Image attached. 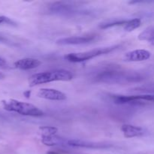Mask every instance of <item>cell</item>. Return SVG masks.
Masks as SVG:
<instances>
[{
    "label": "cell",
    "mask_w": 154,
    "mask_h": 154,
    "mask_svg": "<svg viewBox=\"0 0 154 154\" xmlns=\"http://www.w3.org/2000/svg\"><path fill=\"white\" fill-rule=\"evenodd\" d=\"M138 101H147L154 102V95H137V96H117L114 97V103L126 104L130 102H135Z\"/></svg>",
    "instance_id": "ba28073f"
},
{
    "label": "cell",
    "mask_w": 154,
    "mask_h": 154,
    "mask_svg": "<svg viewBox=\"0 0 154 154\" xmlns=\"http://www.w3.org/2000/svg\"><path fill=\"white\" fill-rule=\"evenodd\" d=\"M24 96H26V98H29L30 97V94H31V92L29 91V90H27V91H26L25 93H23Z\"/></svg>",
    "instance_id": "d6986e66"
},
{
    "label": "cell",
    "mask_w": 154,
    "mask_h": 154,
    "mask_svg": "<svg viewBox=\"0 0 154 154\" xmlns=\"http://www.w3.org/2000/svg\"><path fill=\"white\" fill-rule=\"evenodd\" d=\"M5 78V75L4 74H2V72H0V80H2Z\"/></svg>",
    "instance_id": "ffe728a7"
},
{
    "label": "cell",
    "mask_w": 154,
    "mask_h": 154,
    "mask_svg": "<svg viewBox=\"0 0 154 154\" xmlns=\"http://www.w3.org/2000/svg\"><path fill=\"white\" fill-rule=\"evenodd\" d=\"M127 20H120V21H115V22L113 23H108L105 24H102L100 26L101 29H107L110 28V27L116 26H124L126 23Z\"/></svg>",
    "instance_id": "2e32d148"
},
{
    "label": "cell",
    "mask_w": 154,
    "mask_h": 154,
    "mask_svg": "<svg viewBox=\"0 0 154 154\" xmlns=\"http://www.w3.org/2000/svg\"><path fill=\"white\" fill-rule=\"evenodd\" d=\"M120 129L123 132L124 136L127 138L143 136L145 134V131L143 128L130 124H123Z\"/></svg>",
    "instance_id": "8fae6325"
},
{
    "label": "cell",
    "mask_w": 154,
    "mask_h": 154,
    "mask_svg": "<svg viewBox=\"0 0 154 154\" xmlns=\"http://www.w3.org/2000/svg\"><path fill=\"white\" fill-rule=\"evenodd\" d=\"M39 130L42 132V136H51L55 135L58 132V129L54 126H42L39 128Z\"/></svg>",
    "instance_id": "9a60e30c"
},
{
    "label": "cell",
    "mask_w": 154,
    "mask_h": 154,
    "mask_svg": "<svg viewBox=\"0 0 154 154\" xmlns=\"http://www.w3.org/2000/svg\"><path fill=\"white\" fill-rule=\"evenodd\" d=\"M7 21H8V19L7 17L4 16H0V24L7 22Z\"/></svg>",
    "instance_id": "ac0fdd59"
},
{
    "label": "cell",
    "mask_w": 154,
    "mask_h": 154,
    "mask_svg": "<svg viewBox=\"0 0 154 154\" xmlns=\"http://www.w3.org/2000/svg\"><path fill=\"white\" fill-rule=\"evenodd\" d=\"M2 105L6 111L17 113L21 115L29 117H42L44 115L43 111L35 105L16 99H10L2 100Z\"/></svg>",
    "instance_id": "7a4b0ae2"
},
{
    "label": "cell",
    "mask_w": 154,
    "mask_h": 154,
    "mask_svg": "<svg viewBox=\"0 0 154 154\" xmlns=\"http://www.w3.org/2000/svg\"><path fill=\"white\" fill-rule=\"evenodd\" d=\"M120 45H114V46L107 47V48H99V49H94L92 51H85V52L81 53H72L65 56V59L70 63H81V62L87 61V60H92L95 57H99L101 55L109 54L113 51H115L119 48Z\"/></svg>",
    "instance_id": "3957f363"
},
{
    "label": "cell",
    "mask_w": 154,
    "mask_h": 154,
    "mask_svg": "<svg viewBox=\"0 0 154 154\" xmlns=\"http://www.w3.org/2000/svg\"><path fill=\"white\" fill-rule=\"evenodd\" d=\"M138 39L141 41H146L154 45V25L147 27L138 35Z\"/></svg>",
    "instance_id": "4fadbf2b"
},
{
    "label": "cell",
    "mask_w": 154,
    "mask_h": 154,
    "mask_svg": "<svg viewBox=\"0 0 154 154\" xmlns=\"http://www.w3.org/2000/svg\"><path fill=\"white\" fill-rule=\"evenodd\" d=\"M68 146L73 147H82L90 149H105L111 147V145L107 143L93 142V141H83L81 139L68 140Z\"/></svg>",
    "instance_id": "5b68a950"
},
{
    "label": "cell",
    "mask_w": 154,
    "mask_h": 154,
    "mask_svg": "<svg viewBox=\"0 0 154 154\" xmlns=\"http://www.w3.org/2000/svg\"><path fill=\"white\" fill-rule=\"evenodd\" d=\"M151 54L146 50L139 49L129 51L123 56V60L126 62H141L150 59Z\"/></svg>",
    "instance_id": "9c48e42d"
},
{
    "label": "cell",
    "mask_w": 154,
    "mask_h": 154,
    "mask_svg": "<svg viewBox=\"0 0 154 154\" xmlns=\"http://www.w3.org/2000/svg\"><path fill=\"white\" fill-rule=\"evenodd\" d=\"M37 96L41 99L51 101H64L66 99V95L63 92L50 88L40 89L37 93Z\"/></svg>",
    "instance_id": "8992f818"
},
{
    "label": "cell",
    "mask_w": 154,
    "mask_h": 154,
    "mask_svg": "<svg viewBox=\"0 0 154 154\" xmlns=\"http://www.w3.org/2000/svg\"><path fill=\"white\" fill-rule=\"evenodd\" d=\"M42 142L45 145L50 146H56V145H67L68 141L57 135H51V136H42Z\"/></svg>",
    "instance_id": "7c38bea8"
},
{
    "label": "cell",
    "mask_w": 154,
    "mask_h": 154,
    "mask_svg": "<svg viewBox=\"0 0 154 154\" xmlns=\"http://www.w3.org/2000/svg\"><path fill=\"white\" fill-rule=\"evenodd\" d=\"M96 36L95 35L87 36H74L60 38L57 41V45H77L88 44L95 40Z\"/></svg>",
    "instance_id": "52a82bcc"
},
{
    "label": "cell",
    "mask_w": 154,
    "mask_h": 154,
    "mask_svg": "<svg viewBox=\"0 0 154 154\" xmlns=\"http://www.w3.org/2000/svg\"><path fill=\"white\" fill-rule=\"evenodd\" d=\"M96 79L102 83H121L126 81H137L138 76L126 74V72L118 71H105L98 75Z\"/></svg>",
    "instance_id": "277c9868"
},
{
    "label": "cell",
    "mask_w": 154,
    "mask_h": 154,
    "mask_svg": "<svg viewBox=\"0 0 154 154\" xmlns=\"http://www.w3.org/2000/svg\"><path fill=\"white\" fill-rule=\"evenodd\" d=\"M73 74L66 69H54L32 75L29 78V87L47 84L52 81H69L73 79Z\"/></svg>",
    "instance_id": "6da1fadb"
},
{
    "label": "cell",
    "mask_w": 154,
    "mask_h": 154,
    "mask_svg": "<svg viewBox=\"0 0 154 154\" xmlns=\"http://www.w3.org/2000/svg\"><path fill=\"white\" fill-rule=\"evenodd\" d=\"M7 66V62L4 58L0 57V67H5Z\"/></svg>",
    "instance_id": "e0dca14e"
},
{
    "label": "cell",
    "mask_w": 154,
    "mask_h": 154,
    "mask_svg": "<svg viewBox=\"0 0 154 154\" xmlns=\"http://www.w3.org/2000/svg\"><path fill=\"white\" fill-rule=\"evenodd\" d=\"M141 25V20L139 18H134L127 20L126 23L123 26V29L126 32H132L138 29Z\"/></svg>",
    "instance_id": "5bb4252c"
},
{
    "label": "cell",
    "mask_w": 154,
    "mask_h": 154,
    "mask_svg": "<svg viewBox=\"0 0 154 154\" xmlns=\"http://www.w3.org/2000/svg\"><path fill=\"white\" fill-rule=\"evenodd\" d=\"M42 62L37 59L34 58H24L20 59L14 63V66L16 69L20 70H29L38 68L41 66Z\"/></svg>",
    "instance_id": "30bf717a"
}]
</instances>
